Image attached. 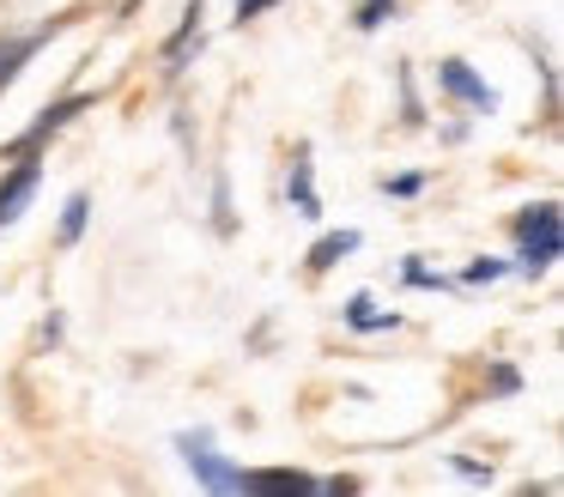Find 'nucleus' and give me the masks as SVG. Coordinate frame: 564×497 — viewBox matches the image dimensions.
<instances>
[{
	"label": "nucleus",
	"mask_w": 564,
	"mask_h": 497,
	"mask_svg": "<svg viewBox=\"0 0 564 497\" xmlns=\"http://www.w3.org/2000/svg\"><path fill=\"white\" fill-rule=\"evenodd\" d=\"M86 109H98V91H67V97H55L50 109H37V116H31L25 128H19L13 140H7V158H37L43 145H50L55 133L74 128V121L86 116Z\"/></svg>",
	"instance_id": "3"
},
{
	"label": "nucleus",
	"mask_w": 564,
	"mask_h": 497,
	"mask_svg": "<svg viewBox=\"0 0 564 497\" xmlns=\"http://www.w3.org/2000/svg\"><path fill=\"white\" fill-rule=\"evenodd\" d=\"M213 230H219V237H231V230H237V218H231V182H225V170L213 176Z\"/></svg>",
	"instance_id": "16"
},
{
	"label": "nucleus",
	"mask_w": 564,
	"mask_h": 497,
	"mask_svg": "<svg viewBox=\"0 0 564 497\" xmlns=\"http://www.w3.org/2000/svg\"><path fill=\"white\" fill-rule=\"evenodd\" d=\"M243 491L249 497H316L322 479L297 467H243Z\"/></svg>",
	"instance_id": "9"
},
{
	"label": "nucleus",
	"mask_w": 564,
	"mask_h": 497,
	"mask_svg": "<svg viewBox=\"0 0 564 497\" xmlns=\"http://www.w3.org/2000/svg\"><path fill=\"white\" fill-rule=\"evenodd\" d=\"M510 237H516V261H510V273H528V279L552 273V261L564 255V213H558V201H534V206H522V213L510 218Z\"/></svg>",
	"instance_id": "1"
},
{
	"label": "nucleus",
	"mask_w": 564,
	"mask_h": 497,
	"mask_svg": "<svg viewBox=\"0 0 564 497\" xmlns=\"http://www.w3.org/2000/svg\"><path fill=\"white\" fill-rule=\"evenodd\" d=\"M401 19V7H394V0H358V12H352V31H382V24H394Z\"/></svg>",
	"instance_id": "14"
},
{
	"label": "nucleus",
	"mask_w": 564,
	"mask_h": 497,
	"mask_svg": "<svg viewBox=\"0 0 564 497\" xmlns=\"http://www.w3.org/2000/svg\"><path fill=\"white\" fill-rule=\"evenodd\" d=\"M340 322L352 327V334H394V327H401V310H382L370 291H352L346 310H340Z\"/></svg>",
	"instance_id": "11"
},
{
	"label": "nucleus",
	"mask_w": 564,
	"mask_h": 497,
	"mask_svg": "<svg viewBox=\"0 0 564 497\" xmlns=\"http://www.w3.org/2000/svg\"><path fill=\"white\" fill-rule=\"evenodd\" d=\"M449 467L462 473V479H479V485H491V461H479V455H449Z\"/></svg>",
	"instance_id": "21"
},
{
	"label": "nucleus",
	"mask_w": 564,
	"mask_h": 497,
	"mask_svg": "<svg viewBox=\"0 0 564 497\" xmlns=\"http://www.w3.org/2000/svg\"><path fill=\"white\" fill-rule=\"evenodd\" d=\"M37 188H43L37 158H7V170H0V230H13L19 218H25V206L37 201Z\"/></svg>",
	"instance_id": "7"
},
{
	"label": "nucleus",
	"mask_w": 564,
	"mask_h": 497,
	"mask_svg": "<svg viewBox=\"0 0 564 497\" xmlns=\"http://www.w3.org/2000/svg\"><path fill=\"white\" fill-rule=\"evenodd\" d=\"M401 279H406V285H413V291H449V285H455V279H443V273H431V267H425V261H419V255H406V267H401Z\"/></svg>",
	"instance_id": "18"
},
{
	"label": "nucleus",
	"mask_w": 564,
	"mask_h": 497,
	"mask_svg": "<svg viewBox=\"0 0 564 497\" xmlns=\"http://www.w3.org/2000/svg\"><path fill=\"white\" fill-rule=\"evenodd\" d=\"M503 273H510V261H498V255H479V261L462 267V279H455V285H467V291H474V285H498Z\"/></svg>",
	"instance_id": "15"
},
{
	"label": "nucleus",
	"mask_w": 564,
	"mask_h": 497,
	"mask_svg": "<svg viewBox=\"0 0 564 497\" xmlns=\"http://www.w3.org/2000/svg\"><path fill=\"white\" fill-rule=\"evenodd\" d=\"M425 182H431L425 170H401V176H382L377 188L389 194V201H413V194H425Z\"/></svg>",
	"instance_id": "17"
},
{
	"label": "nucleus",
	"mask_w": 564,
	"mask_h": 497,
	"mask_svg": "<svg viewBox=\"0 0 564 497\" xmlns=\"http://www.w3.org/2000/svg\"><path fill=\"white\" fill-rule=\"evenodd\" d=\"M273 7H285V0H237V7H231V24H237V31H243V24L268 19Z\"/></svg>",
	"instance_id": "20"
},
{
	"label": "nucleus",
	"mask_w": 564,
	"mask_h": 497,
	"mask_svg": "<svg viewBox=\"0 0 564 497\" xmlns=\"http://www.w3.org/2000/svg\"><path fill=\"white\" fill-rule=\"evenodd\" d=\"M322 491H328V497H340V491H365V485H358L352 473H334V479H322Z\"/></svg>",
	"instance_id": "23"
},
{
	"label": "nucleus",
	"mask_w": 564,
	"mask_h": 497,
	"mask_svg": "<svg viewBox=\"0 0 564 497\" xmlns=\"http://www.w3.org/2000/svg\"><path fill=\"white\" fill-rule=\"evenodd\" d=\"M62 334H67V322H62V310H50V315H43V346H62Z\"/></svg>",
	"instance_id": "22"
},
{
	"label": "nucleus",
	"mask_w": 564,
	"mask_h": 497,
	"mask_svg": "<svg viewBox=\"0 0 564 497\" xmlns=\"http://www.w3.org/2000/svg\"><path fill=\"white\" fill-rule=\"evenodd\" d=\"M86 225H91V194L74 188V194L62 201V225H55V242H62V249H74V242L86 237Z\"/></svg>",
	"instance_id": "12"
},
{
	"label": "nucleus",
	"mask_w": 564,
	"mask_h": 497,
	"mask_svg": "<svg viewBox=\"0 0 564 497\" xmlns=\"http://www.w3.org/2000/svg\"><path fill=\"white\" fill-rule=\"evenodd\" d=\"M486 395H522V376L510 364H486Z\"/></svg>",
	"instance_id": "19"
},
{
	"label": "nucleus",
	"mask_w": 564,
	"mask_h": 497,
	"mask_svg": "<svg viewBox=\"0 0 564 497\" xmlns=\"http://www.w3.org/2000/svg\"><path fill=\"white\" fill-rule=\"evenodd\" d=\"M437 91L449 97V104H462L467 116H498V109H503V97L491 91V85L479 79V73L467 67L462 55H443V61H437Z\"/></svg>",
	"instance_id": "4"
},
{
	"label": "nucleus",
	"mask_w": 564,
	"mask_h": 497,
	"mask_svg": "<svg viewBox=\"0 0 564 497\" xmlns=\"http://www.w3.org/2000/svg\"><path fill=\"white\" fill-rule=\"evenodd\" d=\"M200 43H207V0H188V7L176 12L171 36L159 43V67H164V79H183V67L200 55Z\"/></svg>",
	"instance_id": "5"
},
{
	"label": "nucleus",
	"mask_w": 564,
	"mask_h": 497,
	"mask_svg": "<svg viewBox=\"0 0 564 497\" xmlns=\"http://www.w3.org/2000/svg\"><path fill=\"white\" fill-rule=\"evenodd\" d=\"M176 455H183V467L195 473L200 491H243V467H237L231 455H219V443H213V431H176Z\"/></svg>",
	"instance_id": "2"
},
{
	"label": "nucleus",
	"mask_w": 564,
	"mask_h": 497,
	"mask_svg": "<svg viewBox=\"0 0 564 497\" xmlns=\"http://www.w3.org/2000/svg\"><path fill=\"white\" fill-rule=\"evenodd\" d=\"M67 24H74V19L62 12V19H43L37 31H0V91H13L19 73H25L31 61H37V48L50 43V36H62Z\"/></svg>",
	"instance_id": "6"
},
{
	"label": "nucleus",
	"mask_w": 564,
	"mask_h": 497,
	"mask_svg": "<svg viewBox=\"0 0 564 497\" xmlns=\"http://www.w3.org/2000/svg\"><path fill=\"white\" fill-rule=\"evenodd\" d=\"M394 85H401V128H425V104H419V85H413V67H394Z\"/></svg>",
	"instance_id": "13"
},
{
	"label": "nucleus",
	"mask_w": 564,
	"mask_h": 497,
	"mask_svg": "<svg viewBox=\"0 0 564 497\" xmlns=\"http://www.w3.org/2000/svg\"><path fill=\"white\" fill-rule=\"evenodd\" d=\"M285 201L297 218H322V194H316V145L297 140L292 145V170H285Z\"/></svg>",
	"instance_id": "8"
},
{
	"label": "nucleus",
	"mask_w": 564,
	"mask_h": 497,
	"mask_svg": "<svg viewBox=\"0 0 564 497\" xmlns=\"http://www.w3.org/2000/svg\"><path fill=\"white\" fill-rule=\"evenodd\" d=\"M140 7H147V0H116V19H134Z\"/></svg>",
	"instance_id": "24"
},
{
	"label": "nucleus",
	"mask_w": 564,
	"mask_h": 497,
	"mask_svg": "<svg viewBox=\"0 0 564 497\" xmlns=\"http://www.w3.org/2000/svg\"><path fill=\"white\" fill-rule=\"evenodd\" d=\"M358 242H365V237H358L352 225H340V230H322V237L310 242L304 267H310V273H334L340 261H352V255H358Z\"/></svg>",
	"instance_id": "10"
}]
</instances>
